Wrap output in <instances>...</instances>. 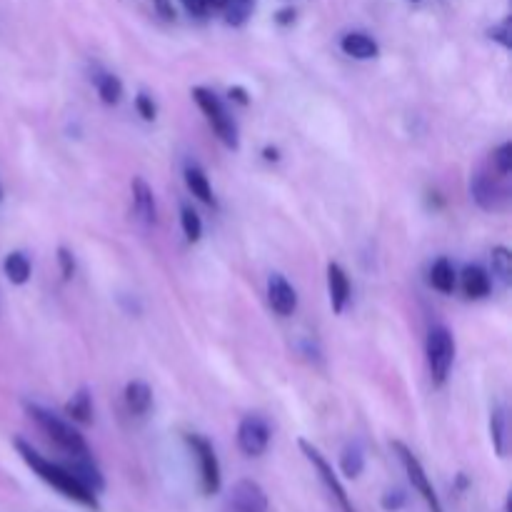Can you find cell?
<instances>
[{
  "instance_id": "7",
  "label": "cell",
  "mask_w": 512,
  "mask_h": 512,
  "mask_svg": "<svg viewBox=\"0 0 512 512\" xmlns=\"http://www.w3.org/2000/svg\"><path fill=\"white\" fill-rule=\"evenodd\" d=\"M393 450H395V453H398L400 463H403L405 473H408L410 485H413V488L418 490V495L425 500L428 510L430 512H443V505H440L438 493H435V488H433V483H430L428 473H425L423 463H420V460L415 458L413 450H410L405 443H400V440H395Z\"/></svg>"
},
{
  "instance_id": "28",
  "label": "cell",
  "mask_w": 512,
  "mask_h": 512,
  "mask_svg": "<svg viewBox=\"0 0 512 512\" xmlns=\"http://www.w3.org/2000/svg\"><path fill=\"white\" fill-rule=\"evenodd\" d=\"M135 110L140 113V118L143 120H155L158 118V105H155V100L150 98L148 93H138L135 95Z\"/></svg>"
},
{
  "instance_id": "21",
  "label": "cell",
  "mask_w": 512,
  "mask_h": 512,
  "mask_svg": "<svg viewBox=\"0 0 512 512\" xmlns=\"http://www.w3.org/2000/svg\"><path fill=\"white\" fill-rule=\"evenodd\" d=\"M95 90H98L100 100L105 105H118L123 100V83L118 75L113 73H98L95 75Z\"/></svg>"
},
{
  "instance_id": "25",
  "label": "cell",
  "mask_w": 512,
  "mask_h": 512,
  "mask_svg": "<svg viewBox=\"0 0 512 512\" xmlns=\"http://www.w3.org/2000/svg\"><path fill=\"white\" fill-rule=\"evenodd\" d=\"M180 225H183L185 238H188L190 243H198L200 235H203V220H200V215L195 213L190 205H183V208H180Z\"/></svg>"
},
{
  "instance_id": "8",
  "label": "cell",
  "mask_w": 512,
  "mask_h": 512,
  "mask_svg": "<svg viewBox=\"0 0 512 512\" xmlns=\"http://www.w3.org/2000/svg\"><path fill=\"white\" fill-rule=\"evenodd\" d=\"M273 430L263 415H245L238 425V448L248 458H260L268 450Z\"/></svg>"
},
{
  "instance_id": "36",
  "label": "cell",
  "mask_w": 512,
  "mask_h": 512,
  "mask_svg": "<svg viewBox=\"0 0 512 512\" xmlns=\"http://www.w3.org/2000/svg\"><path fill=\"white\" fill-rule=\"evenodd\" d=\"M230 0H205V5H208V10H225V5H228Z\"/></svg>"
},
{
  "instance_id": "37",
  "label": "cell",
  "mask_w": 512,
  "mask_h": 512,
  "mask_svg": "<svg viewBox=\"0 0 512 512\" xmlns=\"http://www.w3.org/2000/svg\"><path fill=\"white\" fill-rule=\"evenodd\" d=\"M263 155H265V160H273V163L275 160H280V153L275 148H265Z\"/></svg>"
},
{
  "instance_id": "15",
  "label": "cell",
  "mask_w": 512,
  "mask_h": 512,
  "mask_svg": "<svg viewBox=\"0 0 512 512\" xmlns=\"http://www.w3.org/2000/svg\"><path fill=\"white\" fill-rule=\"evenodd\" d=\"M125 405H128L130 415H138V418L148 415L150 405H153V390H150V385L143 383V380H130L125 385Z\"/></svg>"
},
{
  "instance_id": "23",
  "label": "cell",
  "mask_w": 512,
  "mask_h": 512,
  "mask_svg": "<svg viewBox=\"0 0 512 512\" xmlns=\"http://www.w3.org/2000/svg\"><path fill=\"white\" fill-rule=\"evenodd\" d=\"M340 470H343L345 478H360V473L365 470V453L358 443H350L343 450V455H340Z\"/></svg>"
},
{
  "instance_id": "20",
  "label": "cell",
  "mask_w": 512,
  "mask_h": 512,
  "mask_svg": "<svg viewBox=\"0 0 512 512\" xmlns=\"http://www.w3.org/2000/svg\"><path fill=\"white\" fill-rule=\"evenodd\" d=\"M3 270H5V275H8L10 283L25 285L30 280V273H33V265H30L28 255L18 253V250H15V253H10L8 258H5Z\"/></svg>"
},
{
  "instance_id": "24",
  "label": "cell",
  "mask_w": 512,
  "mask_h": 512,
  "mask_svg": "<svg viewBox=\"0 0 512 512\" xmlns=\"http://www.w3.org/2000/svg\"><path fill=\"white\" fill-rule=\"evenodd\" d=\"M490 260H493V275H498L500 283L508 288L512 283V255L510 250L505 248V245H498V248H493V255H490Z\"/></svg>"
},
{
  "instance_id": "3",
  "label": "cell",
  "mask_w": 512,
  "mask_h": 512,
  "mask_svg": "<svg viewBox=\"0 0 512 512\" xmlns=\"http://www.w3.org/2000/svg\"><path fill=\"white\" fill-rule=\"evenodd\" d=\"M193 100L198 103V108L203 110V115L208 118V123L213 125V130L218 133V138L223 140L225 148L238 150L240 138H238V125L230 118V113L225 110L223 100L208 88H193Z\"/></svg>"
},
{
  "instance_id": "16",
  "label": "cell",
  "mask_w": 512,
  "mask_h": 512,
  "mask_svg": "<svg viewBox=\"0 0 512 512\" xmlns=\"http://www.w3.org/2000/svg\"><path fill=\"white\" fill-rule=\"evenodd\" d=\"M185 185H188V190L200 200V203L218 205V200H215L213 195V185H210L208 175H205L198 165H188V168H185Z\"/></svg>"
},
{
  "instance_id": "13",
  "label": "cell",
  "mask_w": 512,
  "mask_h": 512,
  "mask_svg": "<svg viewBox=\"0 0 512 512\" xmlns=\"http://www.w3.org/2000/svg\"><path fill=\"white\" fill-rule=\"evenodd\" d=\"M133 208L145 225L158 223V205H155V193L143 178H133Z\"/></svg>"
},
{
  "instance_id": "5",
  "label": "cell",
  "mask_w": 512,
  "mask_h": 512,
  "mask_svg": "<svg viewBox=\"0 0 512 512\" xmlns=\"http://www.w3.org/2000/svg\"><path fill=\"white\" fill-rule=\"evenodd\" d=\"M298 445H300V450H303L305 458H308V463L315 468V473H318L320 483L325 485V490H328L330 498L335 500V505H338L340 512H358V510H355L353 500H350L348 490H345V485L340 483V478H338V475H335L333 465L328 463V458H325V455L320 453V450L315 448V445H310L308 440H300Z\"/></svg>"
},
{
  "instance_id": "35",
  "label": "cell",
  "mask_w": 512,
  "mask_h": 512,
  "mask_svg": "<svg viewBox=\"0 0 512 512\" xmlns=\"http://www.w3.org/2000/svg\"><path fill=\"white\" fill-rule=\"evenodd\" d=\"M230 98H233V100H238L240 105H248V103H250L248 93H245L243 88H238V85H235V88H230Z\"/></svg>"
},
{
  "instance_id": "11",
  "label": "cell",
  "mask_w": 512,
  "mask_h": 512,
  "mask_svg": "<svg viewBox=\"0 0 512 512\" xmlns=\"http://www.w3.org/2000/svg\"><path fill=\"white\" fill-rule=\"evenodd\" d=\"M268 303L280 318H290L298 310V293L285 275L273 273L268 278Z\"/></svg>"
},
{
  "instance_id": "31",
  "label": "cell",
  "mask_w": 512,
  "mask_h": 512,
  "mask_svg": "<svg viewBox=\"0 0 512 512\" xmlns=\"http://www.w3.org/2000/svg\"><path fill=\"white\" fill-rule=\"evenodd\" d=\"M380 505H383V510H388V512L400 510L405 505L403 490H388V493L383 495V500H380Z\"/></svg>"
},
{
  "instance_id": "40",
  "label": "cell",
  "mask_w": 512,
  "mask_h": 512,
  "mask_svg": "<svg viewBox=\"0 0 512 512\" xmlns=\"http://www.w3.org/2000/svg\"><path fill=\"white\" fill-rule=\"evenodd\" d=\"M413 3H420V0H413Z\"/></svg>"
},
{
  "instance_id": "17",
  "label": "cell",
  "mask_w": 512,
  "mask_h": 512,
  "mask_svg": "<svg viewBox=\"0 0 512 512\" xmlns=\"http://www.w3.org/2000/svg\"><path fill=\"white\" fill-rule=\"evenodd\" d=\"M490 275L485 273L483 268H478V265H470V268H465L463 273V290L468 298L473 300H483L490 295Z\"/></svg>"
},
{
  "instance_id": "18",
  "label": "cell",
  "mask_w": 512,
  "mask_h": 512,
  "mask_svg": "<svg viewBox=\"0 0 512 512\" xmlns=\"http://www.w3.org/2000/svg\"><path fill=\"white\" fill-rule=\"evenodd\" d=\"M65 415L80 425L93 423V398H90L88 388H80L78 393L65 403Z\"/></svg>"
},
{
  "instance_id": "29",
  "label": "cell",
  "mask_w": 512,
  "mask_h": 512,
  "mask_svg": "<svg viewBox=\"0 0 512 512\" xmlns=\"http://www.w3.org/2000/svg\"><path fill=\"white\" fill-rule=\"evenodd\" d=\"M488 35H490V40H495V43H500L505 50H508L510 45H512V40H510V20H503V23H500V25H493V28L488 30Z\"/></svg>"
},
{
  "instance_id": "22",
  "label": "cell",
  "mask_w": 512,
  "mask_h": 512,
  "mask_svg": "<svg viewBox=\"0 0 512 512\" xmlns=\"http://www.w3.org/2000/svg\"><path fill=\"white\" fill-rule=\"evenodd\" d=\"M490 438H493L495 453L505 458L508 455V410L505 408H498L490 418Z\"/></svg>"
},
{
  "instance_id": "19",
  "label": "cell",
  "mask_w": 512,
  "mask_h": 512,
  "mask_svg": "<svg viewBox=\"0 0 512 512\" xmlns=\"http://www.w3.org/2000/svg\"><path fill=\"white\" fill-rule=\"evenodd\" d=\"M455 283H458V278H455L453 263H450L448 258L435 260L433 270H430V285H433L438 293L450 295L455 290Z\"/></svg>"
},
{
  "instance_id": "38",
  "label": "cell",
  "mask_w": 512,
  "mask_h": 512,
  "mask_svg": "<svg viewBox=\"0 0 512 512\" xmlns=\"http://www.w3.org/2000/svg\"><path fill=\"white\" fill-rule=\"evenodd\" d=\"M0 200H3V185H0Z\"/></svg>"
},
{
  "instance_id": "26",
  "label": "cell",
  "mask_w": 512,
  "mask_h": 512,
  "mask_svg": "<svg viewBox=\"0 0 512 512\" xmlns=\"http://www.w3.org/2000/svg\"><path fill=\"white\" fill-rule=\"evenodd\" d=\"M250 13H253V3H245V0H230V3L225 5V20H228V25H233V28L243 25L245 20L250 18Z\"/></svg>"
},
{
  "instance_id": "6",
  "label": "cell",
  "mask_w": 512,
  "mask_h": 512,
  "mask_svg": "<svg viewBox=\"0 0 512 512\" xmlns=\"http://www.w3.org/2000/svg\"><path fill=\"white\" fill-rule=\"evenodd\" d=\"M185 443L190 445L195 460H198L200 488H203L205 495H215L220 490V485H223V473H220V463H218V455H215L213 443L198 433L185 435Z\"/></svg>"
},
{
  "instance_id": "10",
  "label": "cell",
  "mask_w": 512,
  "mask_h": 512,
  "mask_svg": "<svg viewBox=\"0 0 512 512\" xmlns=\"http://www.w3.org/2000/svg\"><path fill=\"white\" fill-rule=\"evenodd\" d=\"M470 190H473L475 203L480 205L488 213H498V210L505 208V200H508V190L500 185V180L490 178L488 173H478L470 183Z\"/></svg>"
},
{
  "instance_id": "1",
  "label": "cell",
  "mask_w": 512,
  "mask_h": 512,
  "mask_svg": "<svg viewBox=\"0 0 512 512\" xmlns=\"http://www.w3.org/2000/svg\"><path fill=\"white\" fill-rule=\"evenodd\" d=\"M13 445H15V450H18L20 458H23V463L28 465V468L33 470V473L38 475L43 483H48L50 488L58 490L63 498L73 500V503L83 505V508H88V510H100L98 493H93L88 485L80 483L68 465H60V463H53V460L43 458V455H40L33 445L25 443L23 438H15Z\"/></svg>"
},
{
  "instance_id": "14",
  "label": "cell",
  "mask_w": 512,
  "mask_h": 512,
  "mask_svg": "<svg viewBox=\"0 0 512 512\" xmlns=\"http://www.w3.org/2000/svg\"><path fill=\"white\" fill-rule=\"evenodd\" d=\"M340 48H343L345 55H350V58H355V60H373V58H378V53H380L378 43H375L370 35L360 33V30L345 33L343 38H340Z\"/></svg>"
},
{
  "instance_id": "27",
  "label": "cell",
  "mask_w": 512,
  "mask_h": 512,
  "mask_svg": "<svg viewBox=\"0 0 512 512\" xmlns=\"http://www.w3.org/2000/svg\"><path fill=\"white\" fill-rule=\"evenodd\" d=\"M493 165H495V170H498L500 178H508V175L512 173V143H510V140H508V143L500 145L498 150H495Z\"/></svg>"
},
{
  "instance_id": "30",
  "label": "cell",
  "mask_w": 512,
  "mask_h": 512,
  "mask_svg": "<svg viewBox=\"0 0 512 512\" xmlns=\"http://www.w3.org/2000/svg\"><path fill=\"white\" fill-rule=\"evenodd\" d=\"M58 263H60V273H63L65 280H70L75 275V258L68 248H58Z\"/></svg>"
},
{
  "instance_id": "12",
  "label": "cell",
  "mask_w": 512,
  "mask_h": 512,
  "mask_svg": "<svg viewBox=\"0 0 512 512\" xmlns=\"http://www.w3.org/2000/svg\"><path fill=\"white\" fill-rule=\"evenodd\" d=\"M328 293H330L333 313L340 315L345 308H348V300H350V278L343 270V265L338 263L328 265Z\"/></svg>"
},
{
  "instance_id": "33",
  "label": "cell",
  "mask_w": 512,
  "mask_h": 512,
  "mask_svg": "<svg viewBox=\"0 0 512 512\" xmlns=\"http://www.w3.org/2000/svg\"><path fill=\"white\" fill-rule=\"evenodd\" d=\"M155 10L163 20H175V8H173V0H155Z\"/></svg>"
},
{
  "instance_id": "9",
  "label": "cell",
  "mask_w": 512,
  "mask_h": 512,
  "mask_svg": "<svg viewBox=\"0 0 512 512\" xmlns=\"http://www.w3.org/2000/svg\"><path fill=\"white\" fill-rule=\"evenodd\" d=\"M230 508L233 512H268L270 503L255 480H238L230 490Z\"/></svg>"
},
{
  "instance_id": "32",
  "label": "cell",
  "mask_w": 512,
  "mask_h": 512,
  "mask_svg": "<svg viewBox=\"0 0 512 512\" xmlns=\"http://www.w3.org/2000/svg\"><path fill=\"white\" fill-rule=\"evenodd\" d=\"M180 3H183V8L188 10L190 15H195V18H205V15L210 13L205 0H180Z\"/></svg>"
},
{
  "instance_id": "39",
  "label": "cell",
  "mask_w": 512,
  "mask_h": 512,
  "mask_svg": "<svg viewBox=\"0 0 512 512\" xmlns=\"http://www.w3.org/2000/svg\"><path fill=\"white\" fill-rule=\"evenodd\" d=\"M245 3H253V0H245Z\"/></svg>"
},
{
  "instance_id": "34",
  "label": "cell",
  "mask_w": 512,
  "mask_h": 512,
  "mask_svg": "<svg viewBox=\"0 0 512 512\" xmlns=\"http://www.w3.org/2000/svg\"><path fill=\"white\" fill-rule=\"evenodd\" d=\"M275 20H278L280 25L293 23V20H295V10H293V8H283L278 15H275Z\"/></svg>"
},
{
  "instance_id": "2",
  "label": "cell",
  "mask_w": 512,
  "mask_h": 512,
  "mask_svg": "<svg viewBox=\"0 0 512 512\" xmlns=\"http://www.w3.org/2000/svg\"><path fill=\"white\" fill-rule=\"evenodd\" d=\"M25 413H28V418L33 420V423L38 425V428L43 430V433L48 435V438L53 440V443L58 445L70 460L88 458L90 455L88 443H85V438L73 428V425L65 423L63 418H58V415H53L50 410L40 408V405H33V403L25 405Z\"/></svg>"
},
{
  "instance_id": "4",
  "label": "cell",
  "mask_w": 512,
  "mask_h": 512,
  "mask_svg": "<svg viewBox=\"0 0 512 512\" xmlns=\"http://www.w3.org/2000/svg\"><path fill=\"white\" fill-rule=\"evenodd\" d=\"M425 355H428V370L433 385H443L448 380L450 368L455 360V338L448 328L435 325L428 333V343H425Z\"/></svg>"
}]
</instances>
